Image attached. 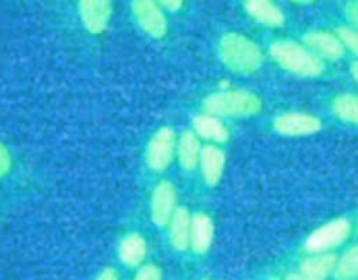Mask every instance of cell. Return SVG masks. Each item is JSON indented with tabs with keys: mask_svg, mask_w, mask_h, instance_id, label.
<instances>
[{
	"mask_svg": "<svg viewBox=\"0 0 358 280\" xmlns=\"http://www.w3.org/2000/svg\"><path fill=\"white\" fill-rule=\"evenodd\" d=\"M219 58L227 70L240 76H252L264 65V51L250 37L227 31L219 41Z\"/></svg>",
	"mask_w": 358,
	"mask_h": 280,
	"instance_id": "6da1fadb",
	"label": "cell"
},
{
	"mask_svg": "<svg viewBox=\"0 0 358 280\" xmlns=\"http://www.w3.org/2000/svg\"><path fill=\"white\" fill-rule=\"evenodd\" d=\"M269 56L275 59V63H278V66L294 76L318 77L325 72L324 59L296 41H275L269 46Z\"/></svg>",
	"mask_w": 358,
	"mask_h": 280,
	"instance_id": "7a4b0ae2",
	"label": "cell"
},
{
	"mask_svg": "<svg viewBox=\"0 0 358 280\" xmlns=\"http://www.w3.org/2000/svg\"><path fill=\"white\" fill-rule=\"evenodd\" d=\"M206 114L217 118H252L262 111L259 94L248 90H220L203 100Z\"/></svg>",
	"mask_w": 358,
	"mask_h": 280,
	"instance_id": "3957f363",
	"label": "cell"
},
{
	"mask_svg": "<svg viewBox=\"0 0 358 280\" xmlns=\"http://www.w3.org/2000/svg\"><path fill=\"white\" fill-rule=\"evenodd\" d=\"M177 133L170 126L157 130L145 149L147 167L154 172H164L177 154Z\"/></svg>",
	"mask_w": 358,
	"mask_h": 280,
	"instance_id": "277c9868",
	"label": "cell"
},
{
	"mask_svg": "<svg viewBox=\"0 0 358 280\" xmlns=\"http://www.w3.org/2000/svg\"><path fill=\"white\" fill-rule=\"evenodd\" d=\"M350 233H352V224H350L348 219H343V217L341 219H334L315 230L308 237L304 247L311 254H322V252H327L345 244L348 240Z\"/></svg>",
	"mask_w": 358,
	"mask_h": 280,
	"instance_id": "5b68a950",
	"label": "cell"
},
{
	"mask_svg": "<svg viewBox=\"0 0 358 280\" xmlns=\"http://www.w3.org/2000/svg\"><path fill=\"white\" fill-rule=\"evenodd\" d=\"M131 13L140 30L152 38H163L168 31V21L163 7L156 0H131Z\"/></svg>",
	"mask_w": 358,
	"mask_h": 280,
	"instance_id": "8992f818",
	"label": "cell"
},
{
	"mask_svg": "<svg viewBox=\"0 0 358 280\" xmlns=\"http://www.w3.org/2000/svg\"><path fill=\"white\" fill-rule=\"evenodd\" d=\"M273 128L283 136H306L320 132V118L306 112H285L276 115L273 121Z\"/></svg>",
	"mask_w": 358,
	"mask_h": 280,
	"instance_id": "52a82bcc",
	"label": "cell"
},
{
	"mask_svg": "<svg viewBox=\"0 0 358 280\" xmlns=\"http://www.w3.org/2000/svg\"><path fill=\"white\" fill-rule=\"evenodd\" d=\"M79 20L90 34L98 35L107 30L112 18V0H79Z\"/></svg>",
	"mask_w": 358,
	"mask_h": 280,
	"instance_id": "ba28073f",
	"label": "cell"
},
{
	"mask_svg": "<svg viewBox=\"0 0 358 280\" xmlns=\"http://www.w3.org/2000/svg\"><path fill=\"white\" fill-rule=\"evenodd\" d=\"M177 209V188L170 181L159 182L154 189L152 200H150L152 223L159 227L168 226Z\"/></svg>",
	"mask_w": 358,
	"mask_h": 280,
	"instance_id": "9c48e42d",
	"label": "cell"
},
{
	"mask_svg": "<svg viewBox=\"0 0 358 280\" xmlns=\"http://www.w3.org/2000/svg\"><path fill=\"white\" fill-rule=\"evenodd\" d=\"M303 44L318 58L331 59V62H338L346 52L338 34H331V31H308L303 37Z\"/></svg>",
	"mask_w": 358,
	"mask_h": 280,
	"instance_id": "30bf717a",
	"label": "cell"
},
{
	"mask_svg": "<svg viewBox=\"0 0 358 280\" xmlns=\"http://www.w3.org/2000/svg\"><path fill=\"white\" fill-rule=\"evenodd\" d=\"M199 167H201L205 182L213 188L222 181L224 170H226V153L220 147L208 144L203 147Z\"/></svg>",
	"mask_w": 358,
	"mask_h": 280,
	"instance_id": "8fae6325",
	"label": "cell"
},
{
	"mask_svg": "<svg viewBox=\"0 0 358 280\" xmlns=\"http://www.w3.org/2000/svg\"><path fill=\"white\" fill-rule=\"evenodd\" d=\"M170 241L175 251L184 252L191 248L192 216L185 206H178L170 220Z\"/></svg>",
	"mask_w": 358,
	"mask_h": 280,
	"instance_id": "7c38bea8",
	"label": "cell"
},
{
	"mask_svg": "<svg viewBox=\"0 0 358 280\" xmlns=\"http://www.w3.org/2000/svg\"><path fill=\"white\" fill-rule=\"evenodd\" d=\"M248 16L264 27L280 28L285 24V14L273 0H248L245 2Z\"/></svg>",
	"mask_w": 358,
	"mask_h": 280,
	"instance_id": "4fadbf2b",
	"label": "cell"
},
{
	"mask_svg": "<svg viewBox=\"0 0 358 280\" xmlns=\"http://www.w3.org/2000/svg\"><path fill=\"white\" fill-rule=\"evenodd\" d=\"M192 128H194L196 135L208 140V142L224 144L229 140V130L226 128L222 119L217 118V115L206 114V112L194 115V119H192Z\"/></svg>",
	"mask_w": 358,
	"mask_h": 280,
	"instance_id": "5bb4252c",
	"label": "cell"
},
{
	"mask_svg": "<svg viewBox=\"0 0 358 280\" xmlns=\"http://www.w3.org/2000/svg\"><path fill=\"white\" fill-rule=\"evenodd\" d=\"M215 234L212 217L203 212H196L192 216V227H191V248L196 254H205L210 251Z\"/></svg>",
	"mask_w": 358,
	"mask_h": 280,
	"instance_id": "9a60e30c",
	"label": "cell"
},
{
	"mask_svg": "<svg viewBox=\"0 0 358 280\" xmlns=\"http://www.w3.org/2000/svg\"><path fill=\"white\" fill-rule=\"evenodd\" d=\"M338 258L331 252L310 255L301 262V273L310 280H327L334 273Z\"/></svg>",
	"mask_w": 358,
	"mask_h": 280,
	"instance_id": "2e32d148",
	"label": "cell"
},
{
	"mask_svg": "<svg viewBox=\"0 0 358 280\" xmlns=\"http://www.w3.org/2000/svg\"><path fill=\"white\" fill-rule=\"evenodd\" d=\"M147 255V241L142 234L129 233L119 244V259L129 268H138Z\"/></svg>",
	"mask_w": 358,
	"mask_h": 280,
	"instance_id": "e0dca14e",
	"label": "cell"
},
{
	"mask_svg": "<svg viewBox=\"0 0 358 280\" xmlns=\"http://www.w3.org/2000/svg\"><path fill=\"white\" fill-rule=\"evenodd\" d=\"M201 153L203 147L201 142H199V136L194 132L182 133L177 144V156L178 161H180V167L184 170H194L196 167H199Z\"/></svg>",
	"mask_w": 358,
	"mask_h": 280,
	"instance_id": "ac0fdd59",
	"label": "cell"
},
{
	"mask_svg": "<svg viewBox=\"0 0 358 280\" xmlns=\"http://www.w3.org/2000/svg\"><path fill=\"white\" fill-rule=\"evenodd\" d=\"M332 112L336 118L350 125H358V94H339L332 102Z\"/></svg>",
	"mask_w": 358,
	"mask_h": 280,
	"instance_id": "d6986e66",
	"label": "cell"
},
{
	"mask_svg": "<svg viewBox=\"0 0 358 280\" xmlns=\"http://www.w3.org/2000/svg\"><path fill=\"white\" fill-rule=\"evenodd\" d=\"M334 276L338 280H355L358 276V245L348 248L341 259H338Z\"/></svg>",
	"mask_w": 358,
	"mask_h": 280,
	"instance_id": "ffe728a7",
	"label": "cell"
},
{
	"mask_svg": "<svg viewBox=\"0 0 358 280\" xmlns=\"http://www.w3.org/2000/svg\"><path fill=\"white\" fill-rule=\"evenodd\" d=\"M336 34L341 38L345 49H348V51H352L353 55L358 56V30L352 27H339Z\"/></svg>",
	"mask_w": 358,
	"mask_h": 280,
	"instance_id": "44dd1931",
	"label": "cell"
},
{
	"mask_svg": "<svg viewBox=\"0 0 358 280\" xmlns=\"http://www.w3.org/2000/svg\"><path fill=\"white\" fill-rule=\"evenodd\" d=\"M135 280H163V272L157 265H143L136 272Z\"/></svg>",
	"mask_w": 358,
	"mask_h": 280,
	"instance_id": "7402d4cb",
	"label": "cell"
},
{
	"mask_svg": "<svg viewBox=\"0 0 358 280\" xmlns=\"http://www.w3.org/2000/svg\"><path fill=\"white\" fill-rule=\"evenodd\" d=\"M10 168H13V158H10L9 149L0 142V178L6 177Z\"/></svg>",
	"mask_w": 358,
	"mask_h": 280,
	"instance_id": "603a6c76",
	"label": "cell"
},
{
	"mask_svg": "<svg viewBox=\"0 0 358 280\" xmlns=\"http://www.w3.org/2000/svg\"><path fill=\"white\" fill-rule=\"evenodd\" d=\"M345 13L350 23H352V28L358 30V0H350L345 7Z\"/></svg>",
	"mask_w": 358,
	"mask_h": 280,
	"instance_id": "cb8c5ba5",
	"label": "cell"
},
{
	"mask_svg": "<svg viewBox=\"0 0 358 280\" xmlns=\"http://www.w3.org/2000/svg\"><path fill=\"white\" fill-rule=\"evenodd\" d=\"M163 9H166L168 13H177L184 6V0H156Z\"/></svg>",
	"mask_w": 358,
	"mask_h": 280,
	"instance_id": "d4e9b609",
	"label": "cell"
},
{
	"mask_svg": "<svg viewBox=\"0 0 358 280\" xmlns=\"http://www.w3.org/2000/svg\"><path fill=\"white\" fill-rule=\"evenodd\" d=\"M94 280H119V275L114 268H105Z\"/></svg>",
	"mask_w": 358,
	"mask_h": 280,
	"instance_id": "484cf974",
	"label": "cell"
},
{
	"mask_svg": "<svg viewBox=\"0 0 358 280\" xmlns=\"http://www.w3.org/2000/svg\"><path fill=\"white\" fill-rule=\"evenodd\" d=\"M285 280H310L308 276H304L301 272H296V273H290V275H287Z\"/></svg>",
	"mask_w": 358,
	"mask_h": 280,
	"instance_id": "4316f807",
	"label": "cell"
},
{
	"mask_svg": "<svg viewBox=\"0 0 358 280\" xmlns=\"http://www.w3.org/2000/svg\"><path fill=\"white\" fill-rule=\"evenodd\" d=\"M350 72H352V77L358 83V59L352 63V69H350Z\"/></svg>",
	"mask_w": 358,
	"mask_h": 280,
	"instance_id": "83f0119b",
	"label": "cell"
},
{
	"mask_svg": "<svg viewBox=\"0 0 358 280\" xmlns=\"http://www.w3.org/2000/svg\"><path fill=\"white\" fill-rule=\"evenodd\" d=\"M292 4H299V6H310V4H315L317 0H289Z\"/></svg>",
	"mask_w": 358,
	"mask_h": 280,
	"instance_id": "f1b7e54d",
	"label": "cell"
},
{
	"mask_svg": "<svg viewBox=\"0 0 358 280\" xmlns=\"http://www.w3.org/2000/svg\"><path fill=\"white\" fill-rule=\"evenodd\" d=\"M268 280H280V279H275V276H273V279H268Z\"/></svg>",
	"mask_w": 358,
	"mask_h": 280,
	"instance_id": "f546056e",
	"label": "cell"
},
{
	"mask_svg": "<svg viewBox=\"0 0 358 280\" xmlns=\"http://www.w3.org/2000/svg\"><path fill=\"white\" fill-rule=\"evenodd\" d=\"M243 2H248V0H243Z\"/></svg>",
	"mask_w": 358,
	"mask_h": 280,
	"instance_id": "4dcf8cb0",
	"label": "cell"
},
{
	"mask_svg": "<svg viewBox=\"0 0 358 280\" xmlns=\"http://www.w3.org/2000/svg\"><path fill=\"white\" fill-rule=\"evenodd\" d=\"M203 280H210V279H203Z\"/></svg>",
	"mask_w": 358,
	"mask_h": 280,
	"instance_id": "1f68e13d",
	"label": "cell"
}]
</instances>
